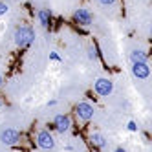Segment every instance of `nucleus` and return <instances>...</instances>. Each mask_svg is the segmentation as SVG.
<instances>
[{
  "label": "nucleus",
  "mask_w": 152,
  "mask_h": 152,
  "mask_svg": "<svg viewBox=\"0 0 152 152\" xmlns=\"http://www.w3.org/2000/svg\"><path fill=\"white\" fill-rule=\"evenodd\" d=\"M2 104H4V99H0V106H2Z\"/></svg>",
  "instance_id": "nucleus-20"
},
{
  "label": "nucleus",
  "mask_w": 152,
  "mask_h": 152,
  "mask_svg": "<svg viewBox=\"0 0 152 152\" xmlns=\"http://www.w3.org/2000/svg\"><path fill=\"white\" fill-rule=\"evenodd\" d=\"M99 2L103 4V6H112V4H115L117 0H99Z\"/></svg>",
  "instance_id": "nucleus-16"
},
{
  "label": "nucleus",
  "mask_w": 152,
  "mask_h": 152,
  "mask_svg": "<svg viewBox=\"0 0 152 152\" xmlns=\"http://www.w3.org/2000/svg\"><path fill=\"white\" fill-rule=\"evenodd\" d=\"M75 114H77L83 121H90V119H94L95 110H94V106H92L90 103L83 101V103H79L77 106H75Z\"/></svg>",
  "instance_id": "nucleus-6"
},
{
  "label": "nucleus",
  "mask_w": 152,
  "mask_h": 152,
  "mask_svg": "<svg viewBox=\"0 0 152 152\" xmlns=\"http://www.w3.org/2000/svg\"><path fill=\"white\" fill-rule=\"evenodd\" d=\"M126 128L130 130V132H137V125H136V121H128Z\"/></svg>",
  "instance_id": "nucleus-13"
},
{
  "label": "nucleus",
  "mask_w": 152,
  "mask_h": 152,
  "mask_svg": "<svg viewBox=\"0 0 152 152\" xmlns=\"http://www.w3.org/2000/svg\"><path fill=\"white\" fill-rule=\"evenodd\" d=\"M70 126H72V119H70V115H66V114H59L55 119H53V125H51V128H55L57 132H61V134L68 132Z\"/></svg>",
  "instance_id": "nucleus-5"
},
{
  "label": "nucleus",
  "mask_w": 152,
  "mask_h": 152,
  "mask_svg": "<svg viewBox=\"0 0 152 152\" xmlns=\"http://www.w3.org/2000/svg\"><path fill=\"white\" fill-rule=\"evenodd\" d=\"M115 152H126V150H125L123 147H117V148H115Z\"/></svg>",
  "instance_id": "nucleus-18"
},
{
  "label": "nucleus",
  "mask_w": 152,
  "mask_h": 152,
  "mask_svg": "<svg viewBox=\"0 0 152 152\" xmlns=\"http://www.w3.org/2000/svg\"><path fill=\"white\" fill-rule=\"evenodd\" d=\"M90 141L95 145V147H99V148H103L104 145H106V139H104V136L103 134H97V132H94L92 136H90Z\"/></svg>",
  "instance_id": "nucleus-11"
},
{
  "label": "nucleus",
  "mask_w": 152,
  "mask_h": 152,
  "mask_svg": "<svg viewBox=\"0 0 152 152\" xmlns=\"http://www.w3.org/2000/svg\"><path fill=\"white\" fill-rule=\"evenodd\" d=\"M88 57H90L92 61H94V59L97 57V50H95L94 46H90V50H88Z\"/></svg>",
  "instance_id": "nucleus-14"
},
{
  "label": "nucleus",
  "mask_w": 152,
  "mask_h": 152,
  "mask_svg": "<svg viewBox=\"0 0 152 152\" xmlns=\"http://www.w3.org/2000/svg\"><path fill=\"white\" fill-rule=\"evenodd\" d=\"M55 104H57V101H55V99H51V101L48 103V106H55Z\"/></svg>",
  "instance_id": "nucleus-17"
},
{
  "label": "nucleus",
  "mask_w": 152,
  "mask_h": 152,
  "mask_svg": "<svg viewBox=\"0 0 152 152\" xmlns=\"http://www.w3.org/2000/svg\"><path fill=\"white\" fill-rule=\"evenodd\" d=\"M37 18H39V22H40L42 28L50 29V24H51V13H50V9H39Z\"/></svg>",
  "instance_id": "nucleus-9"
},
{
  "label": "nucleus",
  "mask_w": 152,
  "mask_h": 152,
  "mask_svg": "<svg viewBox=\"0 0 152 152\" xmlns=\"http://www.w3.org/2000/svg\"><path fill=\"white\" fill-rule=\"evenodd\" d=\"M50 59H51V61H59V62L62 61V59H61V55H59L57 51H51V53H50Z\"/></svg>",
  "instance_id": "nucleus-15"
},
{
  "label": "nucleus",
  "mask_w": 152,
  "mask_h": 152,
  "mask_svg": "<svg viewBox=\"0 0 152 152\" xmlns=\"http://www.w3.org/2000/svg\"><path fill=\"white\" fill-rule=\"evenodd\" d=\"M94 92L97 95H101V97H108L114 92V83L110 79H106V77H99L94 83Z\"/></svg>",
  "instance_id": "nucleus-2"
},
{
  "label": "nucleus",
  "mask_w": 152,
  "mask_h": 152,
  "mask_svg": "<svg viewBox=\"0 0 152 152\" xmlns=\"http://www.w3.org/2000/svg\"><path fill=\"white\" fill-rule=\"evenodd\" d=\"M0 141L7 147H15V145L20 143V132L15 128H4L2 132H0Z\"/></svg>",
  "instance_id": "nucleus-3"
},
{
  "label": "nucleus",
  "mask_w": 152,
  "mask_h": 152,
  "mask_svg": "<svg viewBox=\"0 0 152 152\" xmlns=\"http://www.w3.org/2000/svg\"><path fill=\"white\" fill-rule=\"evenodd\" d=\"M130 61H132V64L134 62H148V53L143 50H134L130 53Z\"/></svg>",
  "instance_id": "nucleus-10"
},
{
  "label": "nucleus",
  "mask_w": 152,
  "mask_h": 152,
  "mask_svg": "<svg viewBox=\"0 0 152 152\" xmlns=\"http://www.w3.org/2000/svg\"><path fill=\"white\" fill-rule=\"evenodd\" d=\"M7 11H9V6L6 2H0V17H4Z\"/></svg>",
  "instance_id": "nucleus-12"
},
{
  "label": "nucleus",
  "mask_w": 152,
  "mask_h": 152,
  "mask_svg": "<svg viewBox=\"0 0 152 152\" xmlns=\"http://www.w3.org/2000/svg\"><path fill=\"white\" fill-rule=\"evenodd\" d=\"M4 84V77H2V75H0V86H2Z\"/></svg>",
  "instance_id": "nucleus-19"
},
{
  "label": "nucleus",
  "mask_w": 152,
  "mask_h": 152,
  "mask_svg": "<svg viewBox=\"0 0 152 152\" xmlns=\"http://www.w3.org/2000/svg\"><path fill=\"white\" fill-rule=\"evenodd\" d=\"M73 20H75L79 26H90L92 20H94V15H92L90 9L79 7V9H75V13H73Z\"/></svg>",
  "instance_id": "nucleus-4"
},
{
  "label": "nucleus",
  "mask_w": 152,
  "mask_h": 152,
  "mask_svg": "<svg viewBox=\"0 0 152 152\" xmlns=\"http://www.w3.org/2000/svg\"><path fill=\"white\" fill-rule=\"evenodd\" d=\"M37 145L40 148H44V150H51L55 147V139H53V136L48 132V130H40L37 134Z\"/></svg>",
  "instance_id": "nucleus-7"
},
{
  "label": "nucleus",
  "mask_w": 152,
  "mask_h": 152,
  "mask_svg": "<svg viewBox=\"0 0 152 152\" xmlns=\"http://www.w3.org/2000/svg\"><path fill=\"white\" fill-rule=\"evenodd\" d=\"M13 39H15V44H17L18 48H28L31 42L35 40V31L31 29L29 26H18V28L15 29Z\"/></svg>",
  "instance_id": "nucleus-1"
},
{
  "label": "nucleus",
  "mask_w": 152,
  "mask_h": 152,
  "mask_svg": "<svg viewBox=\"0 0 152 152\" xmlns=\"http://www.w3.org/2000/svg\"><path fill=\"white\" fill-rule=\"evenodd\" d=\"M132 75L136 79H148V75H150L148 62H134L132 64Z\"/></svg>",
  "instance_id": "nucleus-8"
}]
</instances>
